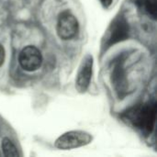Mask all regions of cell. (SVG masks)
<instances>
[{
    "label": "cell",
    "instance_id": "1",
    "mask_svg": "<svg viewBox=\"0 0 157 157\" xmlns=\"http://www.w3.org/2000/svg\"><path fill=\"white\" fill-rule=\"evenodd\" d=\"M124 116L130 123L146 135L151 134L155 128L156 117L155 100L153 99L146 103L137 105L129 109Z\"/></svg>",
    "mask_w": 157,
    "mask_h": 157
},
{
    "label": "cell",
    "instance_id": "2",
    "mask_svg": "<svg viewBox=\"0 0 157 157\" xmlns=\"http://www.w3.org/2000/svg\"><path fill=\"white\" fill-rule=\"evenodd\" d=\"M129 33H130L129 23L125 19V17L122 16H119L115 17L110 23L108 29L106 30L103 39L104 48L108 49L118 42L127 40L129 37Z\"/></svg>",
    "mask_w": 157,
    "mask_h": 157
},
{
    "label": "cell",
    "instance_id": "3",
    "mask_svg": "<svg viewBox=\"0 0 157 157\" xmlns=\"http://www.w3.org/2000/svg\"><path fill=\"white\" fill-rule=\"evenodd\" d=\"M93 140L90 133L84 131H71L59 136L54 145L61 150H71L89 144Z\"/></svg>",
    "mask_w": 157,
    "mask_h": 157
},
{
    "label": "cell",
    "instance_id": "4",
    "mask_svg": "<svg viewBox=\"0 0 157 157\" xmlns=\"http://www.w3.org/2000/svg\"><path fill=\"white\" fill-rule=\"evenodd\" d=\"M78 29V21L72 13L64 11L60 14L56 25V31L62 40H71L77 34Z\"/></svg>",
    "mask_w": 157,
    "mask_h": 157
},
{
    "label": "cell",
    "instance_id": "5",
    "mask_svg": "<svg viewBox=\"0 0 157 157\" xmlns=\"http://www.w3.org/2000/svg\"><path fill=\"white\" fill-rule=\"evenodd\" d=\"M18 62L25 71L34 72L41 66L42 55L40 50L35 46H27L20 52Z\"/></svg>",
    "mask_w": 157,
    "mask_h": 157
},
{
    "label": "cell",
    "instance_id": "6",
    "mask_svg": "<svg viewBox=\"0 0 157 157\" xmlns=\"http://www.w3.org/2000/svg\"><path fill=\"white\" fill-rule=\"evenodd\" d=\"M93 73V57L87 54L82 61L75 79V87L78 92L85 93L90 85Z\"/></svg>",
    "mask_w": 157,
    "mask_h": 157
},
{
    "label": "cell",
    "instance_id": "7",
    "mask_svg": "<svg viewBox=\"0 0 157 157\" xmlns=\"http://www.w3.org/2000/svg\"><path fill=\"white\" fill-rule=\"evenodd\" d=\"M134 4L144 14L149 16L153 19H155L157 11L156 0H135Z\"/></svg>",
    "mask_w": 157,
    "mask_h": 157
},
{
    "label": "cell",
    "instance_id": "8",
    "mask_svg": "<svg viewBox=\"0 0 157 157\" xmlns=\"http://www.w3.org/2000/svg\"><path fill=\"white\" fill-rule=\"evenodd\" d=\"M1 148L3 155L6 157H17L19 155L17 148L14 144V143L8 139V138H4L1 143Z\"/></svg>",
    "mask_w": 157,
    "mask_h": 157
},
{
    "label": "cell",
    "instance_id": "9",
    "mask_svg": "<svg viewBox=\"0 0 157 157\" xmlns=\"http://www.w3.org/2000/svg\"><path fill=\"white\" fill-rule=\"evenodd\" d=\"M5 57H6V52H5V49L4 47L0 44V66H2V64L4 63L5 61Z\"/></svg>",
    "mask_w": 157,
    "mask_h": 157
},
{
    "label": "cell",
    "instance_id": "10",
    "mask_svg": "<svg viewBox=\"0 0 157 157\" xmlns=\"http://www.w3.org/2000/svg\"><path fill=\"white\" fill-rule=\"evenodd\" d=\"M100 2H101V4H102L105 7H108V6H109L111 5L112 0H100Z\"/></svg>",
    "mask_w": 157,
    "mask_h": 157
}]
</instances>
